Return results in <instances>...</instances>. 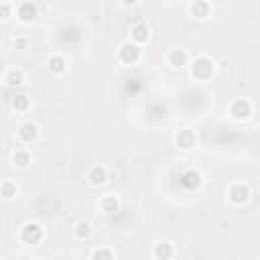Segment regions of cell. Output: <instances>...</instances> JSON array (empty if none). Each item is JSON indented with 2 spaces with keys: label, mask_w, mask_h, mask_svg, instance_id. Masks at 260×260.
<instances>
[{
  "label": "cell",
  "mask_w": 260,
  "mask_h": 260,
  "mask_svg": "<svg viewBox=\"0 0 260 260\" xmlns=\"http://www.w3.org/2000/svg\"><path fill=\"white\" fill-rule=\"evenodd\" d=\"M37 16H39V8H37L35 2L24 0L16 6V18H18L20 24H32L37 20Z\"/></svg>",
  "instance_id": "ba28073f"
},
{
  "label": "cell",
  "mask_w": 260,
  "mask_h": 260,
  "mask_svg": "<svg viewBox=\"0 0 260 260\" xmlns=\"http://www.w3.org/2000/svg\"><path fill=\"white\" fill-rule=\"evenodd\" d=\"M85 181L89 187H104L110 183V171L104 167V165H93L89 167V171L85 173Z\"/></svg>",
  "instance_id": "5b68a950"
},
{
  "label": "cell",
  "mask_w": 260,
  "mask_h": 260,
  "mask_svg": "<svg viewBox=\"0 0 260 260\" xmlns=\"http://www.w3.org/2000/svg\"><path fill=\"white\" fill-rule=\"evenodd\" d=\"M10 108L16 114H26L30 110V98L26 93H16V95L10 98Z\"/></svg>",
  "instance_id": "ac0fdd59"
},
{
  "label": "cell",
  "mask_w": 260,
  "mask_h": 260,
  "mask_svg": "<svg viewBox=\"0 0 260 260\" xmlns=\"http://www.w3.org/2000/svg\"><path fill=\"white\" fill-rule=\"evenodd\" d=\"M181 185L187 189V191H197L201 185H203V175L199 169H187L183 171L181 175Z\"/></svg>",
  "instance_id": "30bf717a"
},
{
  "label": "cell",
  "mask_w": 260,
  "mask_h": 260,
  "mask_svg": "<svg viewBox=\"0 0 260 260\" xmlns=\"http://www.w3.org/2000/svg\"><path fill=\"white\" fill-rule=\"evenodd\" d=\"M16 193H18V185H16L14 181L6 179V181L0 183V197H2L4 201H12V199H16Z\"/></svg>",
  "instance_id": "44dd1931"
},
{
  "label": "cell",
  "mask_w": 260,
  "mask_h": 260,
  "mask_svg": "<svg viewBox=\"0 0 260 260\" xmlns=\"http://www.w3.org/2000/svg\"><path fill=\"white\" fill-rule=\"evenodd\" d=\"M47 69H49V73H51V75L61 77V75L67 71V61H65V57H63V55H59V53L51 55V57L47 59Z\"/></svg>",
  "instance_id": "2e32d148"
},
{
  "label": "cell",
  "mask_w": 260,
  "mask_h": 260,
  "mask_svg": "<svg viewBox=\"0 0 260 260\" xmlns=\"http://www.w3.org/2000/svg\"><path fill=\"white\" fill-rule=\"evenodd\" d=\"M152 258H156V260H169V258H173L175 256V246H173V242H169V240H158L154 246H152Z\"/></svg>",
  "instance_id": "9a60e30c"
},
{
  "label": "cell",
  "mask_w": 260,
  "mask_h": 260,
  "mask_svg": "<svg viewBox=\"0 0 260 260\" xmlns=\"http://www.w3.org/2000/svg\"><path fill=\"white\" fill-rule=\"evenodd\" d=\"M24 81H26V75H24V71H22L20 67H10V69H6V73H4V83H6L8 87H20V85H24Z\"/></svg>",
  "instance_id": "e0dca14e"
},
{
  "label": "cell",
  "mask_w": 260,
  "mask_h": 260,
  "mask_svg": "<svg viewBox=\"0 0 260 260\" xmlns=\"http://www.w3.org/2000/svg\"><path fill=\"white\" fill-rule=\"evenodd\" d=\"M73 234H75V238L77 240H89L91 236H93V225L89 223V221H85V219H79V221H75V225H73Z\"/></svg>",
  "instance_id": "ffe728a7"
},
{
  "label": "cell",
  "mask_w": 260,
  "mask_h": 260,
  "mask_svg": "<svg viewBox=\"0 0 260 260\" xmlns=\"http://www.w3.org/2000/svg\"><path fill=\"white\" fill-rule=\"evenodd\" d=\"M175 146H177L179 150H183V152H191V150L197 146V136H195V132H193L191 128H181V130H177V134H175Z\"/></svg>",
  "instance_id": "52a82bcc"
},
{
  "label": "cell",
  "mask_w": 260,
  "mask_h": 260,
  "mask_svg": "<svg viewBox=\"0 0 260 260\" xmlns=\"http://www.w3.org/2000/svg\"><path fill=\"white\" fill-rule=\"evenodd\" d=\"M98 209H100L104 215L112 217V215H116V213L120 211V199H118L116 195H104V197H100V201H98Z\"/></svg>",
  "instance_id": "5bb4252c"
},
{
  "label": "cell",
  "mask_w": 260,
  "mask_h": 260,
  "mask_svg": "<svg viewBox=\"0 0 260 260\" xmlns=\"http://www.w3.org/2000/svg\"><path fill=\"white\" fill-rule=\"evenodd\" d=\"M250 187L246 183H232L230 189H228V201L232 205H246L250 201Z\"/></svg>",
  "instance_id": "8992f818"
},
{
  "label": "cell",
  "mask_w": 260,
  "mask_h": 260,
  "mask_svg": "<svg viewBox=\"0 0 260 260\" xmlns=\"http://www.w3.org/2000/svg\"><path fill=\"white\" fill-rule=\"evenodd\" d=\"M12 12H14L12 4L0 2V20H10V18H12Z\"/></svg>",
  "instance_id": "603a6c76"
},
{
  "label": "cell",
  "mask_w": 260,
  "mask_h": 260,
  "mask_svg": "<svg viewBox=\"0 0 260 260\" xmlns=\"http://www.w3.org/2000/svg\"><path fill=\"white\" fill-rule=\"evenodd\" d=\"M140 57H142V49H140V45H136L132 41H126L118 47V61L126 67L136 65L140 61Z\"/></svg>",
  "instance_id": "3957f363"
},
{
  "label": "cell",
  "mask_w": 260,
  "mask_h": 260,
  "mask_svg": "<svg viewBox=\"0 0 260 260\" xmlns=\"http://www.w3.org/2000/svg\"><path fill=\"white\" fill-rule=\"evenodd\" d=\"M228 112L236 122H244L254 114V106H252V102L248 98H236V100H232Z\"/></svg>",
  "instance_id": "277c9868"
},
{
  "label": "cell",
  "mask_w": 260,
  "mask_h": 260,
  "mask_svg": "<svg viewBox=\"0 0 260 260\" xmlns=\"http://www.w3.org/2000/svg\"><path fill=\"white\" fill-rule=\"evenodd\" d=\"M189 16L193 20H207L211 16V4L207 0H191L189 4Z\"/></svg>",
  "instance_id": "8fae6325"
},
{
  "label": "cell",
  "mask_w": 260,
  "mask_h": 260,
  "mask_svg": "<svg viewBox=\"0 0 260 260\" xmlns=\"http://www.w3.org/2000/svg\"><path fill=\"white\" fill-rule=\"evenodd\" d=\"M45 238V228L39 223V221H24L18 230V240L24 244V246H39Z\"/></svg>",
  "instance_id": "7a4b0ae2"
},
{
  "label": "cell",
  "mask_w": 260,
  "mask_h": 260,
  "mask_svg": "<svg viewBox=\"0 0 260 260\" xmlns=\"http://www.w3.org/2000/svg\"><path fill=\"white\" fill-rule=\"evenodd\" d=\"M16 138L20 144H32L39 138V126L32 120H24L16 130Z\"/></svg>",
  "instance_id": "9c48e42d"
},
{
  "label": "cell",
  "mask_w": 260,
  "mask_h": 260,
  "mask_svg": "<svg viewBox=\"0 0 260 260\" xmlns=\"http://www.w3.org/2000/svg\"><path fill=\"white\" fill-rule=\"evenodd\" d=\"M148 39H150V28H148L146 22H134L130 26V41L132 43L142 47L144 43H148Z\"/></svg>",
  "instance_id": "4fadbf2b"
},
{
  "label": "cell",
  "mask_w": 260,
  "mask_h": 260,
  "mask_svg": "<svg viewBox=\"0 0 260 260\" xmlns=\"http://www.w3.org/2000/svg\"><path fill=\"white\" fill-rule=\"evenodd\" d=\"M10 160H12V167H16V169H26V167L32 162V156H30V152H28L26 148H16V150L12 152V156H10Z\"/></svg>",
  "instance_id": "d6986e66"
},
{
  "label": "cell",
  "mask_w": 260,
  "mask_h": 260,
  "mask_svg": "<svg viewBox=\"0 0 260 260\" xmlns=\"http://www.w3.org/2000/svg\"><path fill=\"white\" fill-rule=\"evenodd\" d=\"M189 65V73H191V77L195 79V81H199V83H205V81H209L213 75H215V63H213V59L211 57H207V55H199V57H195L191 63H187Z\"/></svg>",
  "instance_id": "6da1fadb"
},
{
  "label": "cell",
  "mask_w": 260,
  "mask_h": 260,
  "mask_svg": "<svg viewBox=\"0 0 260 260\" xmlns=\"http://www.w3.org/2000/svg\"><path fill=\"white\" fill-rule=\"evenodd\" d=\"M26 47H28V39H26V37H14V39H12V49L24 51Z\"/></svg>",
  "instance_id": "cb8c5ba5"
},
{
  "label": "cell",
  "mask_w": 260,
  "mask_h": 260,
  "mask_svg": "<svg viewBox=\"0 0 260 260\" xmlns=\"http://www.w3.org/2000/svg\"><path fill=\"white\" fill-rule=\"evenodd\" d=\"M93 260H112V258H118V252L114 248H108V246H100L95 250H91L89 254Z\"/></svg>",
  "instance_id": "7402d4cb"
},
{
  "label": "cell",
  "mask_w": 260,
  "mask_h": 260,
  "mask_svg": "<svg viewBox=\"0 0 260 260\" xmlns=\"http://www.w3.org/2000/svg\"><path fill=\"white\" fill-rule=\"evenodd\" d=\"M187 63H189V53L185 49L175 47L167 53V65L171 69H183V67H187Z\"/></svg>",
  "instance_id": "7c38bea8"
},
{
  "label": "cell",
  "mask_w": 260,
  "mask_h": 260,
  "mask_svg": "<svg viewBox=\"0 0 260 260\" xmlns=\"http://www.w3.org/2000/svg\"><path fill=\"white\" fill-rule=\"evenodd\" d=\"M124 8H136L138 4H140V0H118Z\"/></svg>",
  "instance_id": "d4e9b609"
}]
</instances>
